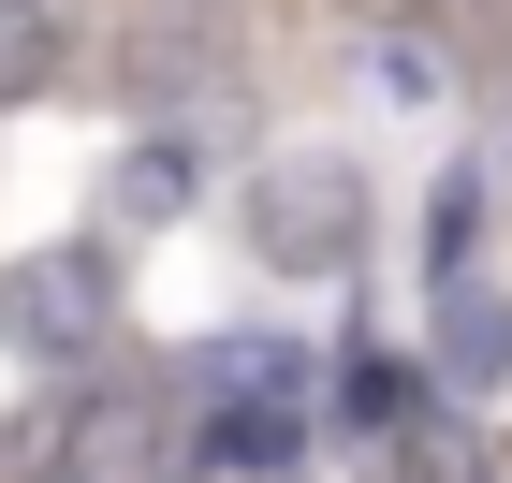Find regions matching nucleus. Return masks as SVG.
<instances>
[{
	"mask_svg": "<svg viewBox=\"0 0 512 483\" xmlns=\"http://www.w3.org/2000/svg\"><path fill=\"white\" fill-rule=\"evenodd\" d=\"M235 235H249V264H278V279H352L366 264V176L337 147H278L235 191Z\"/></svg>",
	"mask_w": 512,
	"mask_h": 483,
	"instance_id": "nucleus-1",
	"label": "nucleus"
},
{
	"mask_svg": "<svg viewBox=\"0 0 512 483\" xmlns=\"http://www.w3.org/2000/svg\"><path fill=\"white\" fill-rule=\"evenodd\" d=\"M118 74H132V103H147V118H205V132H235V88H249V30H235V0H132Z\"/></svg>",
	"mask_w": 512,
	"mask_h": 483,
	"instance_id": "nucleus-2",
	"label": "nucleus"
},
{
	"mask_svg": "<svg viewBox=\"0 0 512 483\" xmlns=\"http://www.w3.org/2000/svg\"><path fill=\"white\" fill-rule=\"evenodd\" d=\"M0 337L74 381L118 337V249H30V264H0Z\"/></svg>",
	"mask_w": 512,
	"mask_h": 483,
	"instance_id": "nucleus-3",
	"label": "nucleus"
},
{
	"mask_svg": "<svg viewBox=\"0 0 512 483\" xmlns=\"http://www.w3.org/2000/svg\"><path fill=\"white\" fill-rule=\"evenodd\" d=\"M74 0H0V103H44V88L74 74Z\"/></svg>",
	"mask_w": 512,
	"mask_h": 483,
	"instance_id": "nucleus-4",
	"label": "nucleus"
},
{
	"mask_svg": "<svg viewBox=\"0 0 512 483\" xmlns=\"http://www.w3.org/2000/svg\"><path fill=\"white\" fill-rule=\"evenodd\" d=\"M439 366H454V381H498L512 366V308L498 293H454V308H439Z\"/></svg>",
	"mask_w": 512,
	"mask_h": 483,
	"instance_id": "nucleus-5",
	"label": "nucleus"
},
{
	"mask_svg": "<svg viewBox=\"0 0 512 483\" xmlns=\"http://www.w3.org/2000/svg\"><path fill=\"white\" fill-rule=\"evenodd\" d=\"M410 483H498V454H483L454 410H410Z\"/></svg>",
	"mask_w": 512,
	"mask_h": 483,
	"instance_id": "nucleus-6",
	"label": "nucleus"
},
{
	"mask_svg": "<svg viewBox=\"0 0 512 483\" xmlns=\"http://www.w3.org/2000/svg\"><path fill=\"white\" fill-rule=\"evenodd\" d=\"M337 15H352V30H395V15H425V0H337Z\"/></svg>",
	"mask_w": 512,
	"mask_h": 483,
	"instance_id": "nucleus-7",
	"label": "nucleus"
},
{
	"mask_svg": "<svg viewBox=\"0 0 512 483\" xmlns=\"http://www.w3.org/2000/svg\"><path fill=\"white\" fill-rule=\"evenodd\" d=\"M498 147H512V118H498Z\"/></svg>",
	"mask_w": 512,
	"mask_h": 483,
	"instance_id": "nucleus-8",
	"label": "nucleus"
}]
</instances>
